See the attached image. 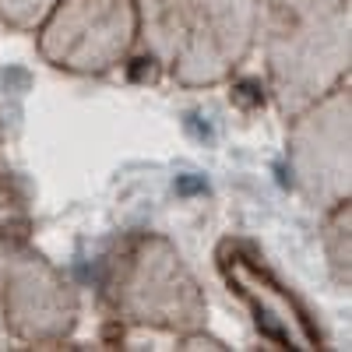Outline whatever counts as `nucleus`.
<instances>
[{
	"instance_id": "obj_1",
	"label": "nucleus",
	"mask_w": 352,
	"mask_h": 352,
	"mask_svg": "<svg viewBox=\"0 0 352 352\" xmlns=\"http://www.w3.org/2000/svg\"><path fill=\"white\" fill-rule=\"evenodd\" d=\"M268 46L275 92L300 113L349 71V0H272Z\"/></svg>"
},
{
	"instance_id": "obj_2",
	"label": "nucleus",
	"mask_w": 352,
	"mask_h": 352,
	"mask_svg": "<svg viewBox=\"0 0 352 352\" xmlns=\"http://www.w3.org/2000/svg\"><path fill=\"white\" fill-rule=\"evenodd\" d=\"M219 264H222L226 282L250 303L257 328L272 342H278L282 349H320V335L307 320V310L292 300V292L285 285H278L254 257H247L240 247L226 243Z\"/></svg>"
}]
</instances>
